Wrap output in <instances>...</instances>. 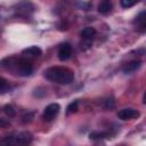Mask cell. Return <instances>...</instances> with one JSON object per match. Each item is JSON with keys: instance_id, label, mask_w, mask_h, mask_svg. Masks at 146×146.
<instances>
[{"instance_id": "cell-18", "label": "cell", "mask_w": 146, "mask_h": 146, "mask_svg": "<svg viewBox=\"0 0 146 146\" xmlns=\"http://www.w3.org/2000/svg\"><path fill=\"white\" fill-rule=\"evenodd\" d=\"M33 117H34V113L33 112H27L26 114H24L23 115V122L24 123H30L32 120H33Z\"/></svg>"}, {"instance_id": "cell-10", "label": "cell", "mask_w": 146, "mask_h": 146, "mask_svg": "<svg viewBox=\"0 0 146 146\" xmlns=\"http://www.w3.org/2000/svg\"><path fill=\"white\" fill-rule=\"evenodd\" d=\"M24 55H29V56H32V57H38V56H41L42 55V50L40 47L38 46H31V47H27L25 49H23L22 51Z\"/></svg>"}, {"instance_id": "cell-2", "label": "cell", "mask_w": 146, "mask_h": 146, "mask_svg": "<svg viewBox=\"0 0 146 146\" xmlns=\"http://www.w3.org/2000/svg\"><path fill=\"white\" fill-rule=\"evenodd\" d=\"M8 62V64H5L1 62V66H5L7 67L8 70H11L14 71L17 75H21V76H29L32 74L33 72V66L32 64L26 60V59H22V58H18V59H15L13 57L10 58H7L6 59Z\"/></svg>"}, {"instance_id": "cell-13", "label": "cell", "mask_w": 146, "mask_h": 146, "mask_svg": "<svg viewBox=\"0 0 146 146\" xmlns=\"http://www.w3.org/2000/svg\"><path fill=\"white\" fill-rule=\"evenodd\" d=\"M79 108V102L78 100H73L72 103H70L66 107V114H72V113H75Z\"/></svg>"}, {"instance_id": "cell-4", "label": "cell", "mask_w": 146, "mask_h": 146, "mask_svg": "<svg viewBox=\"0 0 146 146\" xmlns=\"http://www.w3.org/2000/svg\"><path fill=\"white\" fill-rule=\"evenodd\" d=\"M59 111H60L59 104H57V103H51V104H49L48 106H46V108H44V111H43V114H42V119H43L44 121H47V122L52 121V120L58 115Z\"/></svg>"}, {"instance_id": "cell-7", "label": "cell", "mask_w": 146, "mask_h": 146, "mask_svg": "<svg viewBox=\"0 0 146 146\" xmlns=\"http://www.w3.org/2000/svg\"><path fill=\"white\" fill-rule=\"evenodd\" d=\"M133 24L139 32H145L146 30V11L145 10L139 13V15L135 18Z\"/></svg>"}, {"instance_id": "cell-5", "label": "cell", "mask_w": 146, "mask_h": 146, "mask_svg": "<svg viewBox=\"0 0 146 146\" xmlns=\"http://www.w3.org/2000/svg\"><path fill=\"white\" fill-rule=\"evenodd\" d=\"M116 116L120 120H132V119H137L140 116L139 111L135 110V108H122L116 113Z\"/></svg>"}, {"instance_id": "cell-12", "label": "cell", "mask_w": 146, "mask_h": 146, "mask_svg": "<svg viewBox=\"0 0 146 146\" xmlns=\"http://www.w3.org/2000/svg\"><path fill=\"white\" fill-rule=\"evenodd\" d=\"M32 3L30 2V1H27V0H23V1H21L18 5H17V11L18 13H25V14H27L29 13V10L30 11H33V9H34V7H30L29 8V6H31Z\"/></svg>"}, {"instance_id": "cell-16", "label": "cell", "mask_w": 146, "mask_h": 146, "mask_svg": "<svg viewBox=\"0 0 146 146\" xmlns=\"http://www.w3.org/2000/svg\"><path fill=\"white\" fill-rule=\"evenodd\" d=\"M138 2V0H120V3L123 8H130L132 6H135Z\"/></svg>"}, {"instance_id": "cell-17", "label": "cell", "mask_w": 146, "mask_h": 146, "mask_svg": "<svg viewBox=\"0 0 146 146\" xmlns=\"http://www.w3.org/2000/svg\"><path fill=\"white\" fill-rule=\"evenodd\" d=\"M3 111H5V113H6L9 117L15 116V114H16V111L14 110V107H13L11 105H6V106L3 107Z\"/></svg>"}, {"instance_id": "cell-6", "label": "cell", "mask_w": 146, "mask_h": 146, "mask_svg": "<svg viewBox=\"0 0 146 146\" xmlns=\"http://www.w3.org/2000/svg\"><path fill=\"white\" fill-rule=\"evenodd\" d=\"M71 54H72V47L68 42H64L59 46V48H58V58H59V60H62V62L67 60L71 57Z\"/></svg>"}, {"instance_id": "cell-8", "label": "cell", "mask_w": 146, "mask_h": 146, "mask_svg": "<svg viewBox=\"0 0 146 146\" xmlns=\"http://www.w3.org/2000/svg\"><path fill=\"white\" fill-rule=\"evenodd\" d=\"M140 66H141V62L138 60V59H135V60H131V62L127 63V64L123 66L122 71H123L124 74H131V73L136 72Z\"/></svg>"}, {"instance_id": "cell-20", "label": "cell", "mask_w": 146, "mask_h": 146, "mask_svg": "<svg viewBox=\"0 0 146 146\" xmlns=\"http://www.w3.org/2000/svg\"><path fill=\"white\" fill-rule=\"evenodd\" d=\"M104 106H105V108H113V107H114V100H113V98L106 99Z\"/></svg>"}, {"instance_id": "cell-1", "label": "cell", "mask_w": 146, "mask_h": 146, "mask_svg": "<svg viewBox=\"0 0 146 146\" xmlns=\"http://www.w3.org/2000/svg\"><path fill=\"white\" fill-rule=\"evenodd\" d=\"M47 80L58 84H70L74 80V73L72 70L64 66H51L43 72Z\"/></svg>"}, {"instance_id": "cell-11", "label": "cell", "mask_w": 146, "mask_h": 146, "mask_svg": "<svg viewBox=\"0 0 146 146\" xmlns=\"http://www.w3.org/2000/svg\"><path fill=\"white\" fill-rule=\"evenodd\" d=\"M111 9H112V2H111V0H102L100 3L98 5V11L100 14H104L105 15V14L110 13Z\"/></svg>"}, {"instance_id": "cell-14", "label": "cell", "mask_w": 146, "mask_h": 146, "mask_svg": "<svg viewBox=\"0 0 146 146\" xmlns=\"http://www.w3.org/2000/svg\"><path fill=\"white\" fill-rule=\"evenodd\" d=\"M9 89H10V86H9L8 81H7L6 79H3V78L0 76V94L6 92V91H8Z\"/></svg>"}, {"instance_id": "cell-19", "label": "cell", "mask_w": 146, "mask_h": 146, "mask_svg": "<svg viewBox=\"0 0 146 146\" xmlns=\"http://www.w3.org/2000/svg\"><path fill=\"white\" fill-rule=\"evenodd\" d=\"M9 127H10V122H9V121H7L6 119L0 117V128L6 129V128H9Z\"/></svg>"}, {"instance_id": "cell-9", "label": "cell", "mask_w": 146, "mask_h": 146, "mask_svg": "<svg viewBox=\"0 0 146 146\" xmlns=\"http://www.w3.org/2000/svg\"><path fill=\"white\" fill-rule=\"evenodd\" d=\"M95 34H96V30H95L94 27H91V26L84 27V29L81 31V33H80L81 38H82L83 40H87V41H92V38L95 36Z\"/></svg>"}, {"instance_id": "cell-15", "label": "cell", "mask_w": 146, "mask_h": 146, "mask_svg": "<svg viewBox=\"0 0 146 146\" xmlns=\"http://www.w3.org/2000/svg\"><path fill=\"white\" fill-rule=\"evenodd\" d=\"M106 136H107V133H105V132H97V131H94V132H91V133L89 135V138L92 139V140H97V139H103V138H105Z\"/></svg>"}, {"instance_id": "cell-3", "label": "cell", "mask_w": 146, "mask_h": 146, "mask_svg": "<svg viewBox=\"0 0 146 146\" xmlns=\"http://www.w3.org/2000/svg\"><path fill=\"white\" fill-rule=\"evenodd\" d=\"M31 141L32 135L29 131H19L0 139V145H25Z\"/></svg>"}]
</instances>
